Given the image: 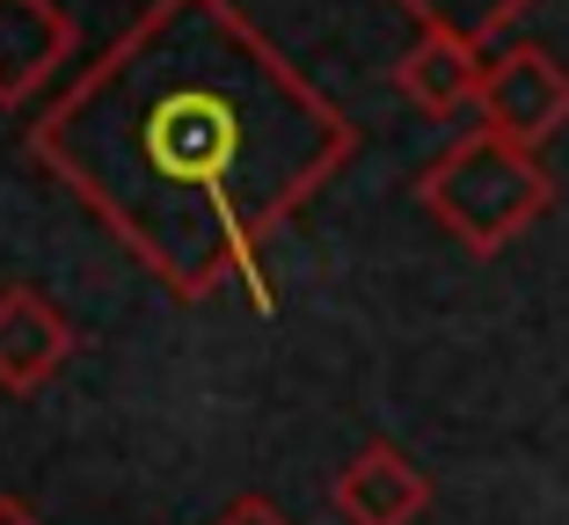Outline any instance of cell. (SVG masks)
Instances as JSON below:
<instances>
[{
  "mask_svg": "<svg viewBox=\"0 0 569 525\" xmlns=\"http://www.w3.org/2000/svg\"><path fill=\"white\" fill-rule=\"evenodd\" d=\"M51 169L176 300L270 306L263 241L358 153V124L234 0H153L30 124Z\"/></svg>",
  "mask_w": 569,
  "mask_h": 525,
  "instance_id": "obj_1",
  "label": "cell"
},
{
  "mask_svg": "<svg viewBox=\"0 0 569 525\" xmlns=\"http://www.w3.org/2000/svg\"><path fill=\"white\" fill-rule=\"evenodd\" d=\"M417 204L468 255H497L533 220H548L555 175L540 169V147H519V139H503V132L482 124V132L446 147L431 169L417 175Z\"/></svg>",
  "mask_w": 569,
  "mask_h": 525,
  "instance_id": "obj_2",
  "label": "cell"
},
{
  "mask_svg": "<svg viewBox=\"0 0 569 525\" xmlns=\"http://www.w3.org/2000/svg\"><path fill=\"white\" fill-rule=\"evenodd\" d=\"M489 132L519 139V147H548L569 124V67L548 44H511L482 67V95H475Z\"/></svg>",
  "mask_w": 569,
  "mask_h": 525,
  "instance_id": "obj_3",
  "label": "cell"
},
{
  "mask_svg": "<svg viewBox=\"0 0 569 525\" xmlns=\"http://www.w3.org/2000/svg\"><path fill=\"white\" fill-rule=\"evenodd\" d=\"M336 518L343 525H417L431 511V475L402 445H366V453L336 475Z\"/></svg>",
  "mask_w": 569,
  "mask_h": 525,
  "instance_id": "obj_4",
  "label": "cell"
},
{
  "mask_svg": "<svg viewBox=\"0 0 569 525\" xmlns=\"http://www.w3.org/2000/svg\"><path fill=\"white\" fill-rule=\"evenodd\" d=\"M73 59V16L59 0H0V102H30Z\"/></svg>",
  "mask_w": 569,
  "mask_h": 525,
  "instance_id": "obj_5",
  "label": "cell"
},
{
  "mask_svg": "<svg viewBox=\"0 0 569 525\" xmlns=\"http://www.w3.org/2000/svg\"><path fill=\"white\" fill-rule=\"evenodd\" d=\"M67 357H73V329L44 292H30V285L0 292V387L37 394Z\"/></svg>",
  "mask_w": 569,
  "mask_h": 525,
  "instance_id": "obj_6",
  "label": "cell"
},
{
  "mask_svg": "<svg viewBox=\"0 0 569 525\" xmlns=\"http://www.w3.org/2000/svg\"><path fill=\"white\" fill-rule=\"evenodd\" d=\"M482 44L468 37H446V30H423L417 44L402 51V67H395V88L417 102L423 118H452V110H468L482 95Z\"/></svg>",
  "mask_w": 569,
  "mask_h": 525,
  "instance_id": "obj_7",
  "label": "cell"
},
{
  "mask_svg": "<svg viewBox=\"0 0 569 525\" xmlns=\"http://www.w3.org/2000/svg\"><path fill=\"white\" fill-rule=\"evenodd\" d=\"M402 16H417V30H446V37H468V44H497L526 8L540 0H395Z\"/></svg>",
  "mask_w": 569,
  "mask_h": 525,
  "instance_id": "obj_8",
  "label": "cell"
},
{
  "mask_svg": "<svg viewBox=\"0 0 569 525\" xmlns=\"http://www.w3.org/2000/svg\"><path fill=\"white\" fill-rule=\"evenodd\" d=\"M212 525H284V511H278V504H263V496H241V504H227Z\"/></svg>",
  "mask_w": 569,
  "mask_h": 525,
  "instance_id": "obj_9",
  "label": "cell"
},
{
  "mask_svg": "<svg viewBox=\"0 0 569 525\" xmlns=\"http://www.w3.org/2000/svg\"><path fill=\"white\" fill-rule=\"evenodd\" d=\"M0 525H37V518H30V511L16 504V496H0Z\"/></svg>",
  "mask_w": 569,
  "mask_h": 525,
  "instance_id": "obj_10",
  "label": "cell"
}]
</instances>
